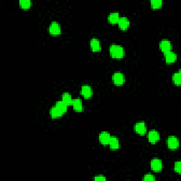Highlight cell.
I'll list each match as a JSON object with an SVG mask.
<instances>
[{
  "mask_svg": "<svg viewBox=\"0 0 181 181\" xmlns=\"http://www.w3.org/2000/svg\"><path fill=\"white\" fill-rule=\"evenodd\" d=\"M134 129L137 133L139 134H144L146 132V124L144 122H139L137 123L134 126Z\"/></svg>",
  "mask_w": 181,
  "mask_h": 181,
  "instance_id": "cell-6",
  "label": "cell"
},
{
  "mask_svg": "<svg viewBox=\"0 0 181 181\" xmlns=\"http://www.w3.org/2000/svg\"><path fill=\"white\" fill-rule=\"evenodd\" d=\"M117 24H118L120 28L122 29V30H126V29L129 27V24H130V22H129L127 17L123 16L120 17L118 22H117Z\"/></svg>",
  "mask_w": 181,
  "mask_h": 181,
  "instance_id": "cell-10",
  "label": "cell"
},
{
  "mask_svg": "<svg viewBox=\"0 0 181 181\" xmlns=\"http://www.w3.org/2000/svg\"><path fill=\"white\" fill-rule=\"evenodd\" d=\"M106 178L104 177L103 175H97L96 177L94 178V180L96 181H103V180H106Z\"/></svg>",
  "mask_w": 181,
  "mask_h": 181,
  "instance_id": "cell-25",
  "label": "cell"
},
{
  "mask_svg": "<svg viewBox=\"0 0 181 181\" xmlns=\"http://www.w3.org/2000/svg\"><path fill=\"white\" fill-rule=\"evenodd\" d=\"M81 93L86 99H89L93 95L92 88L89 85H83L82 86V89H81Z\"/></svg>",
  "mask_w": 181,
  "mask_h": 181,
  "instance_id": "cell-9",
  "label": "cell"
},
{
  "mask_svg": "<svg viewBox=\"0 0 181 181\" xmlns=\"http://www.w3.org/2000/svg\"><path fill=\"white\" fill-rule=\"evenodd\" d=\"M156 180V178L154 177V175L152 174H150V173H149V174H146L143 178V180H145V181H151V180Z\"/></svg>",
  "mask_w": 181,
  "mask_h": 181,
  "instance_id": "cell-23",
  "label": "cell"
},
{
  "mask_svg": "<svg viewBox=\"0 0 181 181\" xmlns=\"http://www.w3.org/2000/svg\"><path fill=\"white\" fill-rule=\"evenodd\" d=\"M111 138V136L110 133L107 132H102V133L99 134V141L102 144L106 145V144H109L110 139Z\"/></svg>",
  "mask_w": 181,
  "mask_h": 181,
  "instance_id": "cell-11",
  "label": "cell"
},
{
  "mask_svg": "<svg viewBox=\"0 0 181 181\" xmlns=\"http://www.w3.org/2000/svg\"><path fill=\"white\" fill-rule=\"evenodd\" d=\"M62 101L63 102H65L67 106H69V105H72V98L71 94H69V93H64L62 96Z\"/></svg>",
  "mask_w": 181,
  "mask_h": 181,
  "instance_id": "cell-18",
  "label": "cell"
},
{
  "mask_svg": "<svg viewBox=\"0 0 181 181\" xmlns=\"http://www.w3.org/2000/svg\"><path fill=\"white\" fill-rule=\"evenodd\" d=\"M162 161L158 158H153L151 161V168L155 172H159L162 170Z\"/></svg>",
  "mask_w": 181,
  "mask_h": 181,
  "instance_id": "cell-3",
  "label": "cell"
},
{
  "mask_svg": "<svg viewBox=\"0 0 181 181\" xmlns=\"http://www.w3.org/2000/svg\"><path fill=\"white\" fill-rule=\"evenodd\" d=\"M120 19V15L118 12H111L108 15V21L111 22V23H116L118 22Z\"/></svg>",
  "mask_w": 181,
  "mask_h": 181,
  "instance_id": "cell-17",
  "label": "cell"
},
{
  "mask_svg": "<svg viewBox=\"0 0 181 181\" xmlns=\"http://www.w3.org/2000/svg\"><path fill=\"white\" fill-rule=\"evenodd\" d=\"M55 106L61 112H62L63 114H64L65 112L67 111V106H68L65 103V102H63L62 100H61V101H58L57 103H56Z\"/></svg>",
  "mask_w": 181,
  "mask_h": 181,
  "instance_id": "cell-19",
  "label": "cell"
},
{
  "mask_svg": "<svg viewBox=\"0 0 181 181\" xmlns=\"http://www.w3.org/2000/svg\"><path fill=\"white\" fill-rule=\"evenodd\" d=\"M160 139V134L156 130H150L148 133V139L151 143H156Z\"/></svg>",
  "mask_w": 181,
  "mask_h": 181,
  "instance_id": "cell-7",
  "label": "cell"
},
{
  "mask_svg": "<svg viewBox=\"0 0 181 181\" xmlns=\"http://www.w3.org/2000/svg\"><path fill=\"white\" fill-rule=\"evenodd\" d=\"M159 47L161 50H162L163 53H167L171 51V49H172V45H171V43L170 40H167V39H163V40H161L159 43Z\"/></svg>",
  "mask_w": 181,
  "mask_h": 181,
  "instance_id": "cell-5",
  "label": "cell"
},
{
  "mask_svg": "<svg viewBox=\"0 0 181 181\" xmlns=\"http://www.w3.org/2000/svg\"><path fill=\"white\" fill-rule=\"evenodd\" d=\"M72 105L73 106V107L76 111L77 112H82L83 111V104L82 101L80 99H73Z\"/></svg>",
  "mask_w": 181,
  "mask_h": 181,
  "instance_id": "cell-14",
  "label": "cell"
},
{
  "mask_svg": "<svg viewBox=\"0 0 181 181\" xmlns=\"http://www.w3.org/2000/svg\"><path fill=\"white\" fill-rule=\"evenodd\" d=\"M172 79H173V83H174L175 85H178V86L180 85V84H181V74H180V71L179 72H175V73H174V74H173Z\"/></svg>",
  "mask_w": 181,
  "mask_h": 181,
  "instance_id": "cell-20",
  "label": "cell"
},
{
  "mask_svg": "<svg viewBox=\"0 0 181 181\" xmlns=\"http://www.w3.org/2000/svg\"><path fill=\"white\" fill-rule=\"evenodd\" d=\"M50 116L52 117L53 118H57V117L62 116L63 115L62 112H61L57 107H56V106H53L52 108L50 109Z\"/></svg>",
  "mask_w": 181,
  "mask_h": 181,
  "instance_id": "cell-16",
  "label": "cell"
},
{
  "mask_svg": "<svg viewBox=\"0 0 181 181\" xmlns=\"http://www.w3.org/2000/svg\"><path fill=\"white\" fill-rule=\"evenodd\" d=\"M19 4L23 9H28L31 6V0H20L19 1Z\"/></svg>",
  "mask_w": 181,
  "mask_h": 181,
  "instance_id": "cell-21",
  "label": "cell"
},
{
  "mask_svg": "<svg viewBox=\"0 0 181 181\" xmlns=\"http://www.w3.org/2000/svg\"><path fill=\"white\" fill-rule=\"evenodd\" d=\"M174 169L177 173H180V172H181V163L180 162V161H177V162L175 163Z\"/></svg>",
  "mask_w": 181,
  "mask_h": 181,
  "instance_id": "cell-24",
  "label": "cell"
},
{
  "mask_svg": "<svg viewBox=\"0 0 181 181\" xmlns=\"http://www.w3.org/2000/svg\"><path fill=\"white\" fill-rule=\"evenodd\" d=\"M90 48H91L92 50L94 51V52H97V51H99L101 50V43H100V41L98 38H93L90 41Z\"/></svg>",
  "mask_w": 181,
  "mask_h": 181,
  "instance_id": "cell-13",
  "label": "cell"
},
{
  "mask_svg": "<svg viewBox=\"0 0 181 181\" xmlns=\"http://www.w3.org/2000/svg\"><path fill=\"white\" fill-rule=\"evenodd\" d=\"M165 55V60L166 63L168 64H170V63H173L177 59V55L175 53L172 52V51H169L164 53Z\"/></svg>",
  "mask_w": 181,
  "mask_h": 181,
  "instance_id": "cell-12",
  "label": "cell"
},
{
  "mask_svg": "<svg viewBox=\"0 0 181 181\" xmlns=\"http://www.w3.org/2000/svg\"><path fill=\"white\" fill-rule=\"evenodd\" d=\"M151 5L154 9L160 8L162 6V1L161 0H151Z\"/></svg>",
  "mask_w": 181,
  "mask_h": 181,
  "instance_id": "cell-22",
  "label": "cell"
},
{
  "mask_svg": "<svg viewBox=\"0 0 181 181\" xmlns=\"http://www.w3.org/2000/svg\"><path fill=\"white\" fill-rule=\"evenodd\" d=\"M49 32L52 35H59L61 33V27L60 23L57 21H53L49 27Z\"/></svg>",
  "mask_w": 181,
  "mask_h": 181,
  "instance_id": "cell-4",
  "label": "cell"
},
{
  "mask_svg": "<svg viewBox=\"0 0 181 181\" xmlns=\"http://www.w3.org/2000/svg\"><path fill=\"white\" fill-rule=\"evenodd\" d=\"M110 54L113 58L121 59L124 57V48L121 45L117 44H112L110 47Z\"/></svg>",
  "mask_w": 181,
  "mask_h": 181,
  "instance_id": "cell-1",
  "label": "cell"
},
{
  "mask_svg": "<svg viewBox=\"0 0 181 181\" xmlns=\"http://www.w3.org/2000/svg\"><path fill=\"white\" fill-rule=\"evenodd\" d=\"M108 144L110 146V148L111 149H113V150H116V149H117L120 147L119 139L116 137H111Z\"/></svg>",
  "mask_w": 181,
  "mask_h": 181,
  "instance_id": "cell-15",
  "label": "cell"
},
{
  "mask_svg": "<svg viewBox=\"0 0 181 181\" xmlns=\"http://www.w3.org/2000/svg\"><path fill=\"white\" fill-rule=\"evenodd\" d=\"M112 82L117 86L123 85L124 82V77L123 73L120 72H115L112 75Z\"/></svg>",
  "mask_w": 181,
  "mask_h": 181,
  "instance_id": "cell-2",
  "label": "cell"
},
{
  "mask_svg": "<svg viewBox=\"0 0 181 181\" xmlns=\"http://www.w3.org/2000/svg\"><path fill=\"white\" fill-rule=\"evenodd\" d=\"M167 144L168 147L170 149H175L179 146V141H178V139L177 137H175L174 136H171L168 138Z\"/></svg>",
  "mask_w": 181,
  "mask_h": 181,
  "instance_id": "cell-8",
  "label": "cell"
}]
</instances>
